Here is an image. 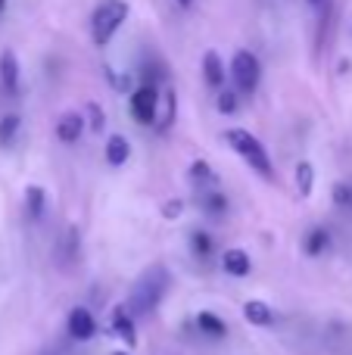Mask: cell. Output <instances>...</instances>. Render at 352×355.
<instances>
[{
	"label": "cell",
	"mask_w": 352,
	"mask_h": 355,
	"mask_svg": "<svg viewBox=\"0 0 352 355\" xmlns=\"http://www.w3.org/2000/svg\"><path fill=\"white\" fill-rule=\"evenodd\" d=\"M66 324H69V337L78 340V343H87L97 334V321H94V315L87 309H72Z\"/></svg>",
	"instance_id": "8992f818"
},
{
	"label": "cell",
	"mask_w": 352,
	"mask_h": 355,
	"mask_svg": "<svg viewBox=\"0 0 352 355\" xmlns=\"http://www.w3.org/2000/svg\"><path fill=\"white\" fill-rule=\"evenodd\" d=\"M162 103H166V112L156 119V128H159V131H168V128H172V122H175V112H178V97H175L172 87L162 94Z\"/></svg>",
	"instance_id": "ac0fdd59"
},
{
	"label": "cell",
	"mask_w": 352,
	"mask_h": 355,
	"mask_svg": "<svg viewBox=\"0 0 352 355\" xmlns=\"http://www.w3.org/2000/svg\"><path fill=\"white\" fill-rule=\"evenodd\" d=\"M19 128H22V119L12 112V116H3L0 119V147H10L12 141H16Z\"/></svg>",
	"instance_id": "ffe728a7"
},
{
	"label": "cell",
	"mask_w": 352,
	"mask_h": 355,
	"mask_svg": "<svg viewBox=\"0 0 352 355\" xmlns=\"http://www.w3.org/2000/svg\"><path fill=\"white\" fill-rule=\"evenodd\" d=\"M243 318H247L253 327H268L274 321V309L262 300H247L243 302Z\"/></svg>",
	"instance_id": "7c38bea8"
},
{
	"label": "cell",
	"mask_w": 352,
	"mask_h": 355,
	"mask_svg": "<svg viewBox=\"0 0 352 355\" xmlns=\"http://www.w3.org/2000/svg\"><path fill=\"white\" fill-rule=\"evenodd\" d=\"M331 246V234H328V227H312L309 234H306V243H303V250L309 252V256H322L324 250Z\"/></svg>",
	"instance_id": "2e32d148"
},
{
	"label": "cell",
	"mask_w": 352,
	"mask_h": 355,
	"mask_svg": "<svg viewBox=\"0 0 352 355\" xmlns=\"http://www.w3.org/2000/svg\"><path fill=\"white\" fill-rule=\"evenodd\" d=\"M225 141L228 147L247 162L253 172H259L262 178H274V168H272V159H268V150L262 147V141L256 135H249L247 128H228L225 131Z\"/></svg>",
	"instance_id": "6da1fadb"
},
{
	"label": "cell",
	"mask_w": 352,
	"mask_h": 355,
	"mask_svg": "<svg viewBox=\"0 0 352 355\" xmlns=\"http://www.w3.org/2000/svg\"><path fill=\"white\" fill-rule=\"evenodd\" d=\"M116 355H128V352H116Z\"/></svg>",
	"instance_id": "f546056e"
},
{
	"label": "cell",
	"mask_w": 352,
	"mask_h": 355,
	"mask_svg": "<svg viewBox=\"0 0 352 355\" xmlns=\"http://www.w3.org/2000/svg\"><path fill=\"white\" fill-rule=\"evenodd\" d=\"M309 3H312V6H318V3H324V0H309Z\"/></svg>",
	"instance_id": "f1b7e54d"
},
{
	"label": "cell",
	"mask_w": 352,
	"mask_h": 355,
	"mask_svg": "<svg viewBox=\"0 0 352 355\" xmlns=\"http://www.w3.org/2000/svg\"><path fill=\"white\" fill-rule=\"evenodd\" d=\"M297 190L299 196H312V190H315V168H312V162H299L297 166Z\"/></svg>",
	"instance_id": "d6986e66"
},
{
	"label": "cell",
	"mask_w": 352,
	"mask_h": 355,
	"mask_svg": "<svg viewBox=\"0 0 352 355\" xmlns=\"http://www.w3.org/2000/svg\"><path fill=\"white\" fill-rule=\"evenodd\" d=\"M191 252L197 259H209L212 256V237L206 231H191Z\"/></svg>",
	"instance_id": "44dd1931"
},
{
	"label": "cell",
	"mask_w": 352,
	"mask_h": 355,
	"mask_svg": "<svg viewBox=\"0 0 352 355\" xmlns=\"http://www.w3.org/2000/svg\"><path fill=\"white\" fill-rule=\"evenodd\" d=\"M87 116H91V131H97L100 135V131L106 128V112L100 110L97 103H87Z\"/></svg>",
	"instance_id": "cb8c5ba5"
},
{
	"label": "cell",
	"mask_w": 352,
	"mask_h": 355,
	"mask_svg": "<svg viewBox=\"0 0 352 355\" xmlns=\"http://www.w3.org/2000/svg\"><path fill=\"white\" fill-rule=\"evenodd\" d=\"M178 3H181V6H193V3H197V0H178Z\"/></svg>",
	"instance_id": "4316f807"
},
{
	"label": "cell",
	"mask_w": 352,
	"mask_h": 355,
	"mask_svg": "<svg viewBox=\"0 0 352 355\" xmlns=\"http://www.w3.org/2000/svg\"><path fill=\"white\" fill-rule=\"evenodd\" d=\"M231 78H234L237 91L240 94H253L262 81V62L253 50H237L231 60Z\"/></svg>",
	"instance_id": "277c9868"
},
{
	"label": "cell",
	"mask_w": 352,
	"mask_h": 355,
	"mask_svg": "<svg viewBox=\"0 0 352 355\" xmlns=\"http://www.w3.org/2000/svg\"><path fill=\"white\" fill-rule=\"evenodd\" d=\"M81 135H85V119H81V112H62L60 122H56V137H60V144H75Z\"/></svg>",
	"instance_id": "9c48e42d"
},
{
	"label": "cell",
	"mask_w": 352,
	"mask_h": 355,
	"mask_svg": "<svg viewBox=\"0 0 352 355\" xmlns=\"http://www.w3.org/2000/svg\"><path fill=\"white\" fill-rule=\"evenodd\" d=\"M112 331H116L118 340H125V346H128V349H134V346H137L134 318H131V312H128L125 306H116V309H112Z\"/></svg>",
	"instance_id": "52a82bcc"
},
{
	"label": "cell",
	"mask_w": 352,
	"mask_h": 355,
	"mask_svg": "<svg viewBox=\"0 0 352 355\" xmlns=\"http://www.w3.org/2000/svg\"><path fill=\"white\" fill-rule=\"evenodd\" d=\"M128 19V3L125 0H100L91 12V37L97 47H106L112 41L122 22Z\"/></svg>",
	"instance_id": "7a4b0ae2"
},
{
	"label": "cell",
	"mask_w": 352,
	"mask_h": 355,
	"mask_svg": "<svg viewBox=\"0 0 352 355\" xmlns=\"http://www.w3.org/2000/svg\"><path fill=\"white\" fill-rule=\"evenodd\" d=\"M128 159H131V144H128V137L112 135L109 141H106V162L118 168V166H125Z\"/></svg>",
	"instance_id": "4fadbf2b"
},
{
	"label": "cell",
	"mask_w": 352,
	"mask_h": 355,
	"mask_svg": "<svg viewBox=\"0 0 352 355\" xmlns=\"http://www.w3.org/2000/svg\"><path fill=\"white\" fill-rule=\"evenodd\" d=\"M181 212H184V202L181 200H166L162 202V218H181Z\"/></svg>",
	"instance_id": "484cf974"
},
{
	"label": "cell",
	"mask_w": 352,
	"mask_h": 355,
	"mask_svg": "<svg viewBox=\"0 0 352 355\" xmlns=\"http://www.w3.org/2000/svg\"><path fill=\"white\" fill-rule=\"evenodd\" d=\"M334 202L337 206H352V184H334Z\"/></svg>",
	"instance_id": "d4e9b609"
},
{
	"label": "cell",
	"mask_w": 352,
	"mask_h": 355,
	"mask_svg": "<svg viewBox=\"0 0 352 355\" xmlns=\"http://www.w3.org/2000/svg\"><path fill=\"white\" fill-rule=\"evenodd\" d=\"M197 202H200V209H203V212H209V215L228 212V196L218 193V190H203V193L197 196Z\"/></svg>",
	"instance_id": "9a60e30c"
},
{
	"label": "cell",
	"mask_w": 352,
	"mask_h": 355,
	"mask_svg": "<svg viewBox=\"0 0 352 355\" xmlns=\"http://www.w3.org/2000/svg\"><path fill=\"white\" fill-rule=\"evenodd\" d=\"M6 10V0H0V12H3Z\"/></svg>",
	"instance_id": "83f0119b"
},
{
	"label": "cell",
	"mask_w": 352,
	"mask_h": 355,
	"mask_svg": "<svg viewBox=\"0 0 352 355\" xmlns=\"http://www.w3.org/2000/svg\"><path fill=\"white\" fill-rule=\"evenodd\" d=\"M215 106H218V112H222V116H234L237 106H240V100H237V91H228V87H222V91H218Z\"/></svg>",
	"instance_id": "7402d4cb"
},
{
	"label": "cell",
	"mask_w": 352,
	"mask_h": 355,
	"mask_svg": "<svg viewBox=\"0 0 352 355\" xmlns=\"http://www.w3.org/2000/svg\"><path fill=\"white\" fill-rule=\"evenodd\" d=\"M203 78L212 91H222L225 87V62L215 50H206L203 53Z\"/></svg>",
	"instance_id": "30bf717a"
},
{
	"label": "cell",
	"mask_w": 352,
	"mask_h": 355,
	"mask_svg": "<svg viewBox=\"0 0 352 355\" xmlns=\"http://www.w3.org/2000/svg\"><path fill=\"white\" fill-rule=\"evenodd\" d=\"M222 268H225V275H231V277H247L249 268H253V262H249V252L247 250H225Z\"/></svg>",
	"instance_id": "8fae6325"
},
{
	"label": "cell",
	"mask_w": 352,
	"mask_h": 355,
	"mask_svg": "<svg viewBox=\"0 0 352 355\" xmlns=\"http://www.w3.org/2000/svg\"><path fill=\"white\" fill-rule=\"evenodd\" d=\"M159 87L156 85H141L131 94V116L141 125H156L159 119Z\"/></svg>",
	"instance_id": "5b68a950"
},
{
	"label": "cell",
	"mask_w": 352,
	"mask_h": 355,
	"mask_svg": "<svg viewBox=\"0 0 352 355\" xmlns=\"http://www.w3.org/2000/svg\"><path fill=\"white\" fill-rule=\"evenodd\" d=\"M166 290H168V271L162 268V265H153V268L137 281L134 293H131V309H134V312H153L162 302Z\"/></svg>",
	"instance_id": "3957f363"
},
{
	"label": "cell",
	"mask_w": 352,
	"mask_h": 355,
	"mask_svg": "<svg viewBox=\"0 0 352 355\" xmlns=\"http://www.w3.org/2000/svg\"><path fill=\"white\" fill-rule=\"evenodd\" d=\"M44 209H47V193H44V187H37V184L25 187V212H28V218L37 221L44 215Z\"/></svg>",
	"instance_id": "5bb4252c"
},
{
	"label": "cell",
	"mask_w": 352,
	"mask_h": 355,
	"mask_svg": "<svg viewBox=\"0 0 352 355\" xmlns=\"http://www.w3.org/2000/svg\"><path fill=\"white\" fill-rule=\"evenodd\" d=\"M191 181L197 184V187H200V184H215V172L209 168V162H206V159H197L191 166Z\"/></svg>",
	"instance_id": "603a6c76"
},
{
	"label": "cell",
	"mask_w": 352,
	"mask_h": 355,
	"mask_svg": "<svg viewBox=\"0 0 352 355\" xmlns=\"http://www.w3.org/2000/svg\"><path fill=\"white\" fill-rule=\"evenodd\" d=\"M197 327L206 334V337H225V334H228V324H225L218 315H212V312H200L197 315Z\"/></svg>",
	"instance_id": "e0dca14e"
},
{
	"label": "cell",
	"mask_w": 352,
	"mask_h": 355,
	"mask_svg": "<svg viewBox=\"0 0 352 355\" xmlns=\"http://www.w3.org/2000/svg\"><path fill=\"white\" fill-rule=\"evenodd\" d=\"M0 87H3L10 97L19 94V60L12 50H3V53H0Z\"/></svg>",
	"instance_id": "ba28073f"
}]
</instances>
